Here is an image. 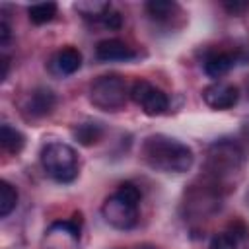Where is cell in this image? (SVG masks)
Wrapping results in <instances>:
<instances>
[{"label": "cell", "instance_id": "obj_7", "mask_svg": "<svg viewBox=\"0 0 249 249\" xmlns=\"http://www.w3.org/2000/svg\"><path fill=\"white\" fill-rule=\"evenodd\" d=\"M200 185H191V189L185 193V208L189 216L195 218H206L220 210L222 193L210 187L204 179H200Z\"/></svg>", "mask_w": 249, "mask_h": 249}, {"label": "cell", "instance_id": "obj_28", "mask_svg": "<svg viewBox=\"0 0 249 249\" xmlns=\"http://www.w3.org/2000/svg\"><path fill=\"white\" fill-rule=\"evenodd\" d=\"M245 91H247V97H249V80L245 82Z\"/></svg>", "mask_w": 249, "mask_h": 249}, {"label": "cell", "instance_id": "obj_2", "mask_svg": "<svg viewBox=\"0 0 249 249\" xmlns=\"http://www.w3.org/2000/svg\"><path fill=\"white\" fill-rule=\"evenodd\" d=\"M140 156L156 171L185 173L193 167L195 154L181 140L167 134H150L140 146Z\"/></svg>", "mask_w": 249, "mask_h": 249}, {"label": "cell", "instance_id": "obj_26", "mask_svg": "<svg viewBox=\"0 0 249 249\" xmlns=\"http://www.w3.org/2000/svg\"><path fill=\"white\" fill-rule=\"evenodd\" d=\"M241 134H243V136H245V138L249 140V121H247V123L243 124V128H241Z\"/></svg>", "mask_w": 249, "mask_h": 249}, {"label": "cell", "instance_id": "obj_21", "mask_svg": "<svg viewBox=\"0 0 249 249\" xmlns=\"http://www.w3.org/2000/svg\"><path fill=\"white\" fill-rule=\"evenodd\" d=\"M224 10L230 16H241L249 10V2H241V0H233V2H224Z\"/></svg>", "mask_w": 249, "mask_h": 249}, {"label": "cell", "instance_id": "obj_17", "mask_svg": "<svg viewBox=\"0 0 249 249\" xmlns=\"http://www.w3.org/2000/svg\"><path fill=\"white\" fill-rule=\"evenodd\" d=\"M0 146H2V150L6 154L18 156L23 150V146H25V136L18 128H14L12 124L4 123L0 126Z\"/></svg>", "mask_w": 249, "mask_h": 249}, {"label": "cell", "instance_id": "obj_27", "mask_svg": "<svg viewBox=\"0 0 249 249\" xmlns=\"http://www.w3.org/2000/svg\"><path fill=\"white\" fill-rule=\"evenodd\" d=\"M136 249H160V247H156V245H150V243H144V245H138Z\"/></svg>", "mask_w": 249, "mask_h": 249}, {"label": "cell", "instance_id": "obj_20", "mask_svg": "<svg viewBox=\"0 0 249 249\" xmlns=\"http://www.w3.org/2000/svg\"><path fill=\"white\" fill-rule=\"evenodd\" d=\"M239 239L231 231H218L212 235L208 249H237Z\"/></svg>", "mask_w": 249, "mask_h": 249}, {"label": "cell", "instance_id": "obj_8", "mask_svg": "<svg viewBox=\"0 0 249 249\" xmlns=\"http://www.w3.org/2000/svg\"><path fill=\"white\" fill-rule=\"evenodd\" d=\"M130 99L148 115V117H160L169 109V97L167 93L154 86L148 80H136L130 86Z\"/></svg>", "mask_w": 249, "mask_h": 249}, {"label": "cell", "instance_id": "obj_6", "mask_svg": "<svg viewBox=\"0 0 249 249\" xmlns=\"http://www.w3.org/2000/svg\"><path fill=\"white\" fill-rule=\"evenodd\" d=\"M82 226H84V220L80 212H74L66 220L53 222L41 237V247L43 249H80Z\"/></svg>", "mask_w": 249, "mask_h": 249}, {"label": "cell", "instance_id": "obj_13", "mask_svg": "<svg viewBox=\"0 0 249 249\" xmlns=\"http://www.w3.org/2000/svg\"><path fill=\"white\" fill-rule=\"evenodd\" d=\"M235 62H237V54L231 51H210L202 58V70L206 76L218 82V78L226 76L235 66Z\"/></svg>", "mask_w": 249, "mask_h": 249}, {"label": "cell", "instance_id": "obj_24", "mask_svg": "<svg viewBox=\"0 0 249 249\" xmlns=\"http://www.w3.org/2000/svg\"><path fill=\"white\" fill-rule=\"evenodd\" d=\"M10 37H12V33H10V25H8L6 19H2V21H0V43H2V47L8 45Z\"/></svg>", "mask_w": 249, "mask_h": 249}, {"label": "cell", "instance_id": "obj_29", "mask_svg": "<svg viewBox=\"0 0 249 249\" xmlns=\"http://www.w3.org/2000/svg\"><path fill=\"white\" fill-rule=\"evenodd\" d=\"M247 204H249V189H247Z\"/></svg>", "mask_w": 249, "mask_h": 249}, {"label": "cell", "instance_id": "obj_4", "mask_svg": "<svg viewBox=\"0 0 249 249\" xmlns=\"http://www.w3.org/2000/svg\"><path fill=\"white\" fill-rule=\"evenodd\" d=\"M45 175L56 183H72L78 177V154L64 142H49L39 156Z\"/></svg>", "mask_w": 249, "mask_h": 249}, {"label": "cell", "instance_id": "obj_23", "mask_svg": "<svg viewBox=\"0 0 249 249\" xmlns=\"http://www.w3.org/2000/svg\"><path fill=\"white\" fill-rule=\"evenodd\" d=\"M228 231H231L239 241L245 239V237L249 235V230H247V226H245L241 220H235L233 224H230V230H228Z\"/></svg>", "mask_w": 249, "mask_h": 249}, {"label": "cell", "instance_id": "obj_5", "mask_svg": "<svg viewBox=\"0 0 249 249\" xmlns=\"http://www.w3.org/2000/svg\"><path fill=\"white\" fill-rule=\"evenodd\" d=\"M130 89L119 74L99 76L89 86V103L99 111H121L126 105Z\"/></svg>", "mask_w": 249, "mask_h": 249}, {"label": "cell", "instance_id": "obj_18", "mask_svg": "<svg viewBox=\"0 0 249 249\" xmlns=\"http://www.w3.org/2000/svg\"><path fill=\"white\" fill-rule=\"evenodd\" d=\"M56 10H58L56 2H39V4H31L27 8V16H29L31 23L43 25V23H49L54 19Z\"/></svg>", "mask_w": 249, "mask_h": 249}, {"label": "cell", "instance_id": "obj_25", "mask_svg": "<svg viewBox=\"0 0 249 249\" xmlns=\"http://www.w3.org/2000/svg\"><path fill=\"white\" fill-rule=\"evenodd\" d=\"M0 64H2V74H0V80L4 82V80L8 78V70H10V58H8L6 54H2V58H0Z\"/></svg>", "mask_w": 249, "mask_h": 249}, {"label": "cell", "instance_id": "obj_9", "mask_svg": "<svg viewBox=\"0 0 249 249\" xmlns=\"http://www.w3.org/2000/svg\"><path fill=\"white\" fill-rule=\"evenodd\" d=\"M21 115L27 121H41L49 117L56 107V93L51 88L39 86L21 99Z\"/></svg>", "mask_w": 249, "mask_h": 249}, {"label": "cell", "instance_id": "obj_16", "mask_svg": "<svg viewBox=\"0 0 249 249\" xmlns=\"http://www.w3.org/2000/svg\"><path fill=\"white\" fill-rule=\"evenodd\" d=\"M111 2L107 0H80L74 2V10L88 21H103L105 16L111 12Z\"/></svg>", "mask_w": 249, "mask_h": 249}, {"label": "cell", "instance_id": "obj_15", "mask_svg": "<svg viewBox=\"0 0 249 249\" xmlns=\"http://www.w3.org/2000/svg\"><path fill=\"white\" fill-rule=\"evenodd\" d=\"M105 134V126L99 121H84V123H76L72 126V136L78 140V144L82 146H93L97 144Z\"/></svg>", "mask_w": 249, "mask_h": 249}, {"label": "cell", "instance_id": "obj_11", "mask_svg": "<svg viewBox=\"0 0 249 249\" xmlns=\"http://www.w3.org/2000/svg\"><path fill=\"white\" fill-rule=\"evenodd\" d=\"M95 58L99 62H130L136 58V51L121 39H103L95 45Z\"/></svg>", "mask_w": 249, "mask_h": 249}, {"label": "cell", "instance_id": "obj_12", "mask_svg": "<svg viewBox=\"0 0 249 249\" xmlns=\"http://www.w3.org/2000/svg\"><path fill=\"white\" fill-rule=\"evenodd\" d=\"M82 66V53L76 47H62L58 49L51 60H49V68L53 74L56 76H72L74 72H78Z\"/></svg>", "mask_w": 249, "mask_h": 249}, {"label": "cell", "instance_id": "obj_3", "mask_svg": "<svg viewBox=\"0 0 249 249\" xmlns=\"http://www.w3.org/2000/svg\"><path fill=\"white\" fill-rule=\"evenodd\" d=\"M142 193L140 189L126 181L121 183L115 193H111L103 204H101V216L103 220L121 231H128L138 224V204H140Z\"/></svg>", "mask_w": 249, "mask_h": 249}, {"label": "cell", "instance_id": "obj_22", "mask_svg": "<svg viewBox=\"0 0 249 249\" xmlns=\"http://www.w3.org/2000/svg\"><path fill=\"white\" fill-rule=\"evenodd\" d=\"M101 23H103V27H107V29H119V27L123 25V16L111 8V12L105 16V19H103Z\"/></svg>", "mask_w": 249, "mask_h": 249}, {"label": "cell", "instance_id": "obj_1", "mask_svg": "<svg viewBox=\"0 0 249 249\" xmlns=\"http://www.w3.org/2000/svg\"><path fill=\"white\" fill-rule=\"evenodd\" d=\"M245 167V152L243 148L230 138H220L212 142L206 150L202 177L210 187L220 191L222 195L235 189L233 185L241 179Z\"/></svg>", "mask_w": 249, "mask_h": 249}, {"label": "cell", "instance_id": "obj_19", "mask_svg": "<svg viewBox=\"0 0 249 249\" xmlns=\"http://www.w3.org/2000/svg\"><path fill=\"white\" fill-rule=\"evenodd\" d=\"M18 206V191L12 183L0 181V218H6Z\"/></svg>", "mask_w": 249, "mask_h": 249}, {"label": "cell", "instance_id": "obj_10", "mask_svg": "<svg viewBox=\"0 0 249 249\" xmlns=\"http://www.w3.org/2000/svg\"><path fill=\"white\" fill-rule=\"evenodd\" d=\"M202 101L214 109V111H226L231 109L237 101H239V89L237 86L230 84V82H212L202 89Z\"/></svg>", "mask_w": 249, "mask_h": 249}, {"label": "cell", "instance_id": "obj_14", "mask_svg": "<svg viewBox=\"0 0 249 249\" xmlns=\"http://www.w3.org/2000/svg\"><path fill=\"white\" fill-rule=\"evenodd\" d=\"M146 14L150 16V19L158 21V23H169L173 21L177 16H181V6L173 0H150L144 4Z\"/></svg>", "mask_w": 249, "mask_h": 249}]
</instances>
